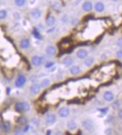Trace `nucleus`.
<instances>
[{
	"label": "nucleus",
	"mask_w": 122,
	"mask_h": 135,
	"mask_svg": "<svg viewBox=\"0 0 122 135\" xmlns=\"http://www.w3.org/2000/svg\"><path fill=\"white\" fill-rule=\"evenodd\" d=\"M81 126L85 131H90L94 128V122L91 119H85L81 122Z\"/></svg>",
	"instance_id": "nucleus-1"
},
{
	"label": "nucleus",
	"mask_w": 122,
	"mask_h": 135,
	"mask_svg": "<svg viewBox=\"0 0 122 135\" xmlns=\"http://www.w3.org/2000/svg\"><path fill=\"white\" fill-rule=\"evenodd\" d=\"M27 82V78L23 75H19L15 82V85L17 88H22L25 85Z\"/></svg>",
	"instance_id": "nucleus-2"
},
{
	"label": "nucleus",
	"mask_w": 122,
	"mask_h": 135,
	"mask_svg": "<svg viewBox=\"0 0 122 135\" xmlns=\"http://www.w3.org/2000/svg\"><path fill=\"white\" fill-rule=\"evenodd\" d=\"M75 55L80 60H85L86 57H88V51L85 48H81L77 51Z\"/></svg>",
	"instance_id": "nucleus-3"
},
{
	"label": "nucleus",
	"mask_w": 122,
	"mask_h": 135,
	"mask_svg": "<svg viewBox=\"0 0 122 135\" xmlns=\"http://www.w3.org/2000/svg\"><path fill=\"white\" fill-rule=\"evenodd\" d=\"M69 113L70 111L67 107H62L58 111V115L60 118H67L69 115Z\"/></svg>",
	"instance_id": "nucleus-4"
},
{
	"label": "nucleus",
	"mask_w": 122,
	"mask_h": 135,
	"mask_svg": "<svg viewBox=\"0 0 122 135\" xmlns=\"http://www.w3.org/2000/svg\"><path fill=\"white\" fill-rule=\"evenodd\" d=\"M45 121L49 125H53L57 121V116L54 113H48L45 116Z\"/></svg>",
	"instance_id": "nucleus-5"
},
{
	"label": "nucleus",
	"mask_w": 122,
	"mask_h": 135,
	"mask_svg": "<svg viewBox=\"0 0 122 135\" xmlns=\"http://www.w3.org/2000/svg\"><path fill=\"white\" fill-rule=\"evenodd\" d=\"M45 53L48 56H55L57 54V49L53 45H49L45 48Z\"/></svg>",
	"instance_id": "nucleus-6"
},
{
	"label": "nucleus",
	"mask_w": 122,
	"mask_h": 135,
	"mask_svg": "<svg viewBox=\"0 0 122 135\" xmlns=\"http://www.w3.org/2000/svg\"><path fill=\"white\" fill-rule=\"evenodd\" d=\"M103 98L106 101L108 102H112L115 99V94L110 91H106L103 94Z\"/></svg>",
	"instance_id": "nucleus-7"
},
{
	"label": "nucleus",
	"mask_w": 122,
	"mask_h": 135,
	"mask_svg": "<svg viewBox=\"0 0 122 135\" xmlns=\"http://www.w3.org/2000/svg\"><path fill=\"white\" fill-rule=\"evenodd\" d=\"M41 87H40V85L38 84H33L32 85V86L30 87V92L33 95H37L40 93V91H41Z\"/></svg>",
	"instance_id": "nucleus-8"
},
{
	"label": "nucleus",
	"mask_w": 122,
	"mask_h": 135,
	"mask_svg": "<svg viewBox=\"0 0 122 135\" xmlns=\"http://www.w3.org/2000/svg\"><path fill=\"white\" fill-rule=\"evenodd\" d=\"M73 63H74V60H73V58L71 56H66L63 59V64L66 67L72 66L73 65Z\"/></svg>",
	"instance_id": "nucleus-9"
},
{
	"label": "nucleus",
	"mask_w": 122,
	"mask_h": 135,
	"mask_svg": "<svg viewBox=\"0 0 122 135\" xmlns=\"http://www.w3.org/2000/svg\"><path fill=\"white\" fill-rule=\"evenodd\" d=\"M31 62H32V64L34 66H38L42 64V57L38 56V55H34L31 59Z\"/></svg>",
	"instance_id": "nucleus-10"
},
{
	"label": "nucleus",
	"mask_w": 122,
	"mask_h": 135,
	"mask_svg": "<svg viewBox=\"0 0 122 135\" xmlns=\"http://www.w3.org/2000/svg\"><path fill=\"white\" fill-rule=\"evenodd\" d=\"M81 68L79 67V66L77 65H72V66H70V69H69V72L71 73V75L72 76H77L79 75L81 73Z\"/></svg>",
	"instance_id": "nucleus-11"
},
{
	"label": "nucleus",
	"mask_w": 122,
	"mask_h": 135,
	"mask_svg": "<svg viewBox=\"0 0 122 135\" xmlns=\"http://www.w3.org/2000/svg\"><path fill=\"white\" fill-rule=\"evenodd\" d=\"M11 128V125L9 121H2V122H0V128L5 131V132H7Z\"/></svg>",
	"instance_id": "nucleus-12"
},
{
	"label": "nucleus",
	"mask_w": 122,
	"mask_h": 135,
	"mask_svg": "<svg viewBox=\"0 0 122 135\" xmlns=\"http://www.w3.org/2000/svg\"><path fill=\"white\" fill-rule=\"evenodd\" d=\"M20 46L22 49H27L30 46V42L28 39H22L20 42Z\"/></svg>",
	"instance_id": "nucleus-13"
},
{
	"label": "nucleus",
	"mask_w": 122,
	"mask_h": 135,
	"mask_svg": "<svg viewBox=\"0 0 122 135\" xmlns=\"http://www.w3.org/2000/svg\"><path fill=\"white\" fill-rule=\"evenodd\" d=\"M95 63V59L92 57H87L85 59L84 64L87 67H91Z\"/></svg>",
	"instance_id": "nucleus-14"
},
{
	"label": "nucleus",
	"mask_w": 122,
	"mask_h": 135,
	"mask_svg": "<svg viewBox=\"0 0 122 135\" xmlns=\"http://www.w3.org/2000/svg\"><path fill=\"white\" fill-rule=\"evenodd\" d=\"M82 8L85 11H87V12L91 11L93 9V5L91 2H85L82 5Z\"/></svg>",
	"instance_id": "nucleus-15"
},
{
	"label": "nucleus",
	"mask_w": 122,
	"mask_h": 135,
	"mask_svg": "<svg viewBox=\"0 0 122 135\" xmlns=\"http://www.w3.org/2000/svg\"><path fill=\"white\" fill-rule=\"evenodd\" d=\"M94 8H95V10H96L97 12H99V13L102 12V11L105 10V5H104V4H103L102 2H97V3L95 4Z\"/></svg>",
	"instance_id": "nucleus-16"
},
{
	"label": "nucleus",
	"mask_w": 122,
	"mask_h": 135,
	"mask_svg": "<svg viewBox=\"0 0 122 135\" xmlns=\"http://www.w3.org/2000/svg\"><path fill=\"white\" fill-rule=\"evenodd\" d=\"M31 15H32V17L34 19H38L41 17V15H42V12H41V11L38 8H35V9H33L32 11Z\"/></svg>",
	"instance_id": "nucleus-17"
},
{
	"label": "nucleus",
	"mask_w": 122,
	"mask_h": 135,
	"mask_svg": "<svg viewBox=\"0 0 122 135\" xmlns=\"http://www.w3.org/2000/svg\"><path fill=\"white\" fill-rule=\"evenodd\" d=\"M56 22V20H55V17H53V16H48L47 18H46V21H45V23L49 27H52L54 25Z\"/></svg>",
	"instance_id": "nucleus-18"
},
{
	"label": "nucleus",
	"mask_w": 122,
	"mask_h": 135,
	"mask_svg": "<svg viewBox=\"0 0 122 135\" xmlns=\"http://www.w3.org/2000/svg\"><path fill=\"white\" fill-rule=\"evenodd\" d=\"M67 128L70 131H75L77 128V125L76 122L74 120H69L67 122Z\"/></svg>",
	"instance_id": "nucleus-19"
},
{
	"label": "nucleus",
	"mask_w": 122,
	"mask_h": 135,
	"mask_svg": "<svg viewBox=\"0 0 122 135\" xmlns=\"http://www.w3.org/2000/svg\"><path fill=\"white\" fill-rule=\"evenodd\" d=\"M50 85V80L48 78H44L43 79L41 83H40V87L42 88H48Z\"/></svg>",
	"instance_id": "nucleus-20"
},
{
	"label": "nucleus",
	"mask_w": 122,
	"mask_h": 135,
	"mask_svg": "<svg viewBox=\"0 0 122 135\" xmlns=\"http://www.w3.org/2000/svg\"><path fill=\"white\" fill-rule=\"evenodd\" d=\"M15 109L17 112H22L23 111V102H17L15 103Z\"/></svg>",
	"instance_id": "nucleus-21"
},
{
	"label": "nucleus",
	"mask_w": 122,
	"mask_h": 135,
	"mask_svg": "<svg viewBox=\"0 0 122 135\" xmlns=\"http://www.w3.org/2000/svg\"><path fill=\"white\" fill-rule=\"evenodd\" d=\"M15 5L18 7H23L25 3H26V0H15Z\"/></svg>",
	"instance_id": "nucleus-22"
},
{
	"label": "nucleus",
	"mask_w": 122,
	"mask_h": 135,
	"mask_svg": "<svg viewBox=\"0 0 122 135\" xmlns=\"http://www.w3.org/2000/svg\"><path fill=\"white\" fill-rule=\"evenodd\" d=\"M30 110V106L27 102H23V111L28 112Z\"/></svg>",
	"instance_id": "nucleus-23"
},
{
	"label": "nucleus",
	"mask_w": 122,
	"mask_h": 135,
	"mask_svg": "<svg viewBox=\"0 0 122 135\" xmlns=\"http://www.w3.org/2000/svg\"><path fill=\"white\" fill-rule=\"evenodd\" d=\"M7 17V11L5 10H0V20H3Z\"/></svg>",
	"instance_id": "nucleus-24"
},
{
	"label": "nucleus",
	"mask_w": 122,
	"mask_h": 135,
	"mask_svg": "<svg viewBox=\"0 0 122 135\" xmlns=\"http://www.w3.org/2000/svg\"><path fill=\"white\" fill-rule=\"evenodd\" d=\"M17 122H18L19 124H21V125H25V124H26V122H27V119H26V118H25V117H23V116H21V117H19V118H18V119H17Z\"/></svg>",
	"instance_id": "nucleus-25"
},
{
	"label": "nucleus",
	"mask_w": 122,
	"mask_h": 135,
	"mask_svg": "<svg viewBox=\"0 0 122 135\" xmlns=\"http://www.w3.org/2000/svg\"><path fill=\"white\" fill-rule=\"evenodd\" d=\"M54 64H55V63H54V61H48V62H47V63L45 64V68L50 69V68L53 67V66H54Z\"/></svg>",
	"instance_id": "nucleus-26"
},
{
	"label": "nucleus",
	"mask_w": 122,
	"mask_h": 135,
	"mask_svg": "<svg viewBox=\"0 0 122 135\" xmlns=\"http://www.w3.org/2000/svg\"><path fill=\"white\" fill-rule=\"evenodd\" d=\"M15 135H25L24 132L22 131L21 129L18 128V129H16L15 131Z\"/></svg>",
	"instance_id": "nucleus-27"
},
{
	"label": "nucleus",
	"mask_w": 122,
	"mask_h": 135,
	"mask_svg": "<svg viewBox=\"0 0 122 135\" xmlns=\"http://www.w3.org/2000/svg\"><path fill=\"white\" fill-rule=\"evenodd\" d=\"M120 106H121V101L118 100L115 101V102L113 103V104H112V107H114V108H118Z\"/></svg>",
	"instance_id": "nucleus-28"
},
{
	"label": "nucleus",
	"mask_w": 122,
	"mask_h": 135,
	"mask_svg": "<svg viewBox=\"0 0 122 135\" xmlns=\"http://www.w3.org/2000/svg\"><path fill=\"white\" fill-rule=\"evenodd\" d=\"M33 35H34V36L36 37V39H42V36H41V35L39 34V33L37 31V30H34L33 31Z\"/></svg>",
	"instance_id": "nucleus-29"
},
{
	"label": "nucleus",
	"mask_w": 122,
	"mask_h": 135,
	"mask_svg": "<svg viewBox=\"0 0 122 135\" xmlns=\"http://www.w3.org/2000/svg\"><path fill=\"white\" fill-rule=\"evenodd\" d=\"M116 56L118 58H119V59H121L122 58V51L121 49H120L119 51H118V52H117V54H116Z\"/></svg>",
	"instance_id": "nucleus-30"
},
{
	"label": "nucleus",
	"mask_w": 122,
	"mask_h": 135,
	"mask_svg": "<svg viewBox=\"0 0 122 135\" xmlns=\"http://www.w3.org/2000/svg\"><path fill=\"white\" fill-rule=\"evenodd\" d=\"M117 45H118V46H119L120 48H121L122 46V39L120 37L118 39V42H117Z\"/></svg>",
	"instance_id": "nucleus-31"
},
{
	"label": "nucleus",
	"mask_w": 122,
	"mask_h": 135,
	"mask_svg": "<svg viewBox=\"0 0 122 135\" xmlns=\"http://www.w3.org/2000/svg\"><path fill=\"white\" fill-rule=\"evenodd\" d=\"M108 110V108H104V109H100V111L102 112V113H103L104 114L107 113Z\"/></svg>",
	"instance_id": "nucleus-32"
},
{
	"label": "nucleus",
	"mask_w": 122,
	"mask_h": 135,
	"mask_svg": "<svg viewBox=\"0 0 122 135\" xmlns=\"http://www.w3.org/2000/svg\"><path fill=\"white\" fill-rule=\"evenodd\" d=\"M33 124H35L36 125H39V121H38V119H33Z\"/></svg>",
	"instance_id": "nucleus-33"
},
{
	"label": "nucleus",
	"mask_w": 122,
	"mask_h": 135,
	"mask_svg": "<svg viewBox=\"0 0 122 135\" xmlns=\"http://www.w3.org/2000/svg\"><path fill=\"white\" fill-rule=\"evenodd\" d=\"M29 129V125H27V126H26L24 129H23V131L24 132V133H26V132H27L28 131V130Z\"/></svg>",
	"instance_id": "nucleus-34"
},
{
	"label": "nucleus",
	"mask_w": 122,
	"mask_h": 135,
	"mask_svg": "<svg viewBox=\"0 0 122 135\" xmlns=\"http://www.w3.org/2000/svg\"><path fill=\"white\" fill-rule=\"evenodd\" d=\"M54 29H55V28H54V27H53V28L50 29H48V30H47V33H50L54 32Z\"/></svg>",
	"instance_id": "nucleus-35"
},
{
	"label": "nucleus",
	"mask_w": 122,
	"mask_h": 135,
	"mask_svg": "<svg viewBox=\"0 0 122 135\" xmlns=\"http://www.w3.org/2000/svg\"><path fill=\"white\" fill-rule=\"evenodd\" d=\"M106 134L108 135L111 134V130H110L109 128H107V129L106 130Z\"/></svg>",
	"instance_id": "nucleus-36"
},
{
	"label": "nucleus",
	"mask_w": 122,
	"mask_h": 135,
	"mask_svg": "<svg viewBox=\"0 0 122 135\" xmlns=\"http://www.w3.org/2000/svg\"><path fill=\"white\" fill-rule=\"evenodd\" d=\"M118 117H119L120 119H121V118H122V111H121V109H119V111H118Z\"/></svg>",
	"instance_id": "nucleus-37"
},
{
	"label": "nucleus",
	"mask_w": 122,
	"mask_h": 135,
	"mask_svg": "<svg viewBox=\"0 0 122 135\" xmlns=\"http://www.w3.org/2000/svg\"><path fill=\"white\" fill-rule=\"evenodd\" d=\"M54 135H63V134L61 131H57V132L55 133V134Z\"/></svg>",
	"instance_id": "nucleus-38"
},
{
	"label": "nucleus",
	"mask_w": 122,
	"mask_h": 135,
	"mask_svg": "<svg viewBox=\"0 0 122 135\" xmlns=\"http://www.w3.org/2000/svg\"><path fill=\"white\" fill-rule=\"evenodd\" d=\"M50 134H51V131H47V135H50Z\"/></svg>",
	"instance_id": "nucleus-39"
},
{
	"label": "nucleus",
	"mask_w": 122,
	"mask_h": 135,
	"mask_svg": "<svg viewBox=\"0 0 122 135\" xmlns=\"http://www.w3.org/2000/svg\"><path fill=\"white\" fill-rule=\"evenodd\" d=\"M36 135H41V134H36Z\"/></svg>",
	"instance_id": "nucleus-40"
}]
</instances>
